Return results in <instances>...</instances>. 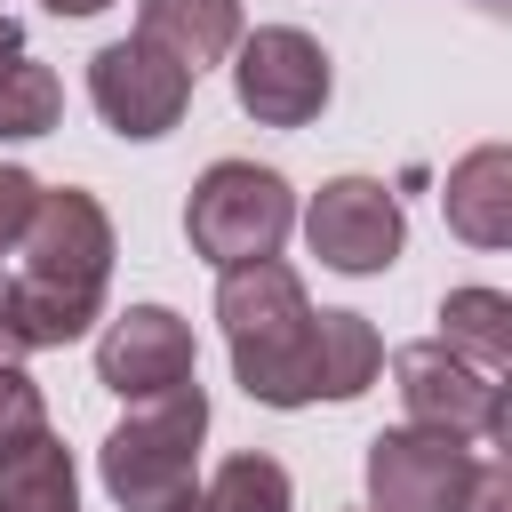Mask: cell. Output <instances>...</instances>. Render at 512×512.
<instances>
[{"label": "cell", "mask_w": 512, "mask_h": 512, "mask_svg": "<svg viewBox=\"0 0 512 512\" xmlns=\"http://www.w3.org/2000/svg\"><path fill=\"white\" fill-rule=\"evenodd\" d=\"M392 376H400L408 424H432V432H456V440H488V448L512 432L504 376L456 360L440 336H432V344H400V352H392Z\"/></svg>", "instance_id": "obj_7"}, {"label": "cell", "mask_w": 512, "mask_h": 512, "mask_svg": "<svg viewBox=\"0 0 512 512\" xmlns=\"http://www.w3.org/2000/svg\"><path fill=\"white\" fill-rule=\"evenodd\" d=\"M240 32H248L240 0H136V40H152L160 56H176L192 80L208 64H224L240 48Z\"/></svg>", "instance_id": "obj_11"}, {"label": "cell", "mask_w": 512, "mask_h": 512, "mask_svg": "<svg viewBox=\"0 0 512 512\" xmlns=\"http://www.w3.org/2000/svg\"><path fill=\"white\" fill-rule=\"evenodd\" d=\"M440 344L488 376L512 368V296L504 288H448L440 296Z\"/></svg>", "instance_id": "obj_14"}, {"label": "cell", "mask_w": 512, "mask_h": 512, "mask_svg": "<svg viewBox=\"0 0 512 512\" xmlns=\"http://www.w3.org/2000/svg\"><path fill=\"white\" fill-rule=\"evenodd\" d=\"M64 120V80L24 48L16 24H0V144H32Z\"/></svg>", "instance_id": "obj_13"}, {"label": "cell", "mask_w": 512, "mask_h": 512, "mask_svg": "<svg viewBox=\"0 0 512 512\" xmlns=\"http://www.w3.org/2000/svg\"><path fill=\"white\" fill-rule=\"evenodd\" d=\"M0 512H80V472H72V448L56 432L0 456Z\"/></svg>", "instance_id": "obj_15"}, {"label": "cell", "mask_w": 512, "mask_h": 512, "mask_svg": "<svg viewBox=\"0 0 512 512\" xmlns=\"http://www.w3.org/2000/svg\"><path fill=\"white\" fill-rule=\"evenodd\" d=\"M40 8H48V16H104L112 0H40Z\"/></svg>", "instance_id": "obj_22"}, {"label": "cell", "mask_w": 512, "mask_h": 512, "mask_svg": "<svg viewBox=\"0 0 512 512\" xmlns=\"http://www.w3.org/2000/svg\"><path fill=\"white\" fill-rule=\"evenodd\" d=\"M448 232L472 240V248H504L512 240V152L504 144H472L456 168H448Z\"/></svg>", "instance_id": "obj_12"}, {"label": "cell", "mask_w": 512, "mask_h": 512, "mask_svg": "<svg viewBox=\"0 0 512 512\" xmlns=\"http://www.w3.org/2000/svg\"><path fill=\"white\" fill-rule=\"evenodd\" d=\"M32 200H40V176L16 168V160H0V264L16 256V240H24V224H32Z\"/></svg>", "instance_id": "obj_19"}, {"label": "cell", "mask_w": 512, "mask_h": 512, "mask_svg": "<svg viewBox=\"0 0 512 512\" xmlns=\"http://www.w3.org/2000/svg\"><path fill=\"white\" fill-rule=\"evenodd\" d=\"M112 256H120V240H112L104 200L80 192V184H40L32 224H24L16 256H8V280H0V296H8V312H16L32 352L80 344L104 320Z\"/></svg>", "instance_id": "obj_1"}, {"label": "cell", "mask_w": 512, "mask_h": 512, "mask_svg": "<svg viewBox=\"0 0 512 512\" xmlns=\"http://www.w3.org/2000/svg\"><path fill=\"white\" fill-rule=\"evenodd\" d=\"M24 328H16V312H8V296H0V368H24Z\"/></svg>", "instance_id": "obj_21"}, {"label": "cell", "mask_w": 512, "mask_h": 512, "mask_svg": "<svg viewBox=\"0 0 512 512\" xmlns=\"http://www.w3.org/2000/svg\"><path fill=\"white\" fill-rule=\"evenodd\" d=\"M304 248H312L328 272H344V280L392 272L400 248H408L400 192L376 184V176H328V184L304 200Z\"/></svg>", "instance_id": "obj_6"}, {"label": "cell", "mask_w": 512, "mask_h": 512, "mask_svg": "<svg viewBox=\"0 0 512 512\" xmlns=\"http://www.w3.org/2000/svg\"><path fill=\"white\" fill-rule=\"evenodd\" d=\"M456 512H512V472L496 456H480V472H472V488H464Z\"/></svg>", "instance_id": "obj_20"}, {"label": "cell", "mask_w": 512, "mask_h": 512, "mask_svg": "<svg viewBox=\"0 0 512 512\" xmlns=\"http://www.w3.org/2000/svg\"><path fill=\"white\" fill-rule=\"evenodd\" d=\"M88 104H96V120H104L112 136L152 144V136H168V128L184 120L192 72H184L176 56H160L152 40H104V48L88 56Z\"/></svg>", "instance_id": "obj_9"}, {"label": "cell", "mask_w": 512, "mask_h": 512, "mask_svg": "<svg viewBox=\"0 0 512 512\" xmlns=\"http://www.w3.org/2000/svg\"><path fill=\"white\" fill-rule=\"evenodd\" d=\"M176 512H200V496H192V504H176Z\"/></svg>", "instance_id": "obj_23"}, {"label": "cell", "mask_w": 512, "mask_h": 512, "mask_svg": "<svg viewBox=\"0 0 512 512\" xmlns=\"http://www.w3.org/2000/svg\"><path fill=\"white\" fill-rule=\"evenodd\" d=\"M200 440H208V392H200V376L136 400L104 432V448H96L104 496L120 512H176V504H192L200 496Z\"/></svg>", "instance_id": "obj_3"}, {"label": "cell", "mask_w": 512, "mask_h": 512, "mask_svg": "<svg viewBox=\"0 0 512 512\" xmlns=\"http://www.w3.org/2000/svg\"><path fill=\"white\" fill-rule=\"evenodd\" d=\"M232 96H240V112L256 128H312L328 112V96H336L328 48L304 24H256L232 48Z\"/></svg>", "instance_id": "obj_5"}, {"label": "cell", "mask_w": 512, "mask_h": 512, "mask_svg": "<svg viewBox=\"0 0 512 512\" xmlns=\"http://www.w3.org/2000/svg\"><path fill=\"white\" fill-rule=\"evenodd\" d=\"M192 376H200V344H192V320H176L168 304H128L104 320L96 384H112L120 400H152V392L192 384Z\"/></svg>", "instance_id": "obj_10"}, {"label": "cell", "mask_w": 512, "mask_h": 512, "mask_svg": "<svg viewBox=\"0 0 512 512\" xmlns=\"http://www.w3.org/2000/svg\"><path fill=\"white\" fill-rule=\"evenodd\" d=\"M296 232V192L280 168H256V160H208L192 200H184V240L200 264H256V256H280V240Z\"/></svg>", "instance_id": "obj_4"}, {"label": "cell", "mask_w": 512, "mask_h": 512, "mask_svg": "<svg viewBox=\"0 0 512 512\" xmlns=\"http://www.w3.org/2000/svg\"><path fill=\"white\" fill-rule=\"evenodd\" d=\"M200 512H296V480L280 456H224L200 488Z\"/></svg>", "instance_id": "obj_17"}, {"label": "cell", "mask_w": 512, "mask_h": 512, "mask_svg": "<svg viewBox=\"0 0 512 512\" xmlns=\"http://www.w3.org/2000/svg\"><path fill=\"white\" fill-rule=\"evenodd\" d=\"M480 448L432 424H392L368 440V512H456Z\"/></svg>", "instance_id": "obj_8"}, {"label": "cell", "mask_w": 512, "mask_h": 512, "mask_svg": "<svg viewBox=\"0 0 512 512\" xmlns=\"http://www.w3.org/2000/svg\"><path fill=\"white\" fill-rule=\"evenodd\" d=\"M216 320L232 344V376L248 400L264 408H312L320 400V360H312V304L296 264L256 256V264H224L216 272Z\"/></svg>", "instance_id": "obj_2"}, {"label": "cell", "mask_w": 512, "mask_h": 512, "mask_svg": "<svg viewBox=\"0 0 512 512\" xmlns=\"http://www.w3.org/2000/svg\"><path fill=\"white\" fill-rule=\"evenodd\" d=\"M312 360H320V400H360L384 376V336L360 312H320L312 320Z\"/></svg>", "instance_id": "obj_16"}, {"label": "cell", "mask_w": 512, "mask_h": 512, "mask_svg": "<svg viewBox=\"0 0 512 512\" xmlns=\"http://www.w3.org/2000/svg\"><path fill=\"white\" fill-rule=\"evenodd\" d=\"M48 432V392L24 368H0V456H16L24 440Z\"/></svg>", "instance_id": "obj_18"}]
</instances>
